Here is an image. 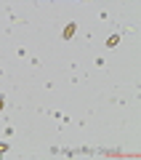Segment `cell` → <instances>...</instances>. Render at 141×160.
Masks as SVG:
<instances>
[{
    "mask_svg": "<svg viewBox=\"0 0 141 160\" xmlns=\"http://www.w3.org/2000/svg\"><path fill=\"white\" fill-rule=\"evenodd\" d=\"M117 43H120V38H117V35H112V38L107 40V45H109V48H115V45H117Z\"/></svg>",
    "mask_w": 141,
    "mask_h": 160,
    "instance_id": "obj_1",
    "label": "cell"
},
{
    "mask_svg": "<svg viewBox=\"0 0 141 160\" xmlns=\"http://www.w3.org/2000/svg\"><path fill=\"white\" fill-rule=\"evenodd\" d=\"M72 35H75V24H69V27L64 30V38H72Z\"/></svg>",
    "mask_w": 141,
    "mask_h": 160,
    "instance_id": "obj_2",
    "label": "cell"
}]
</instances>
